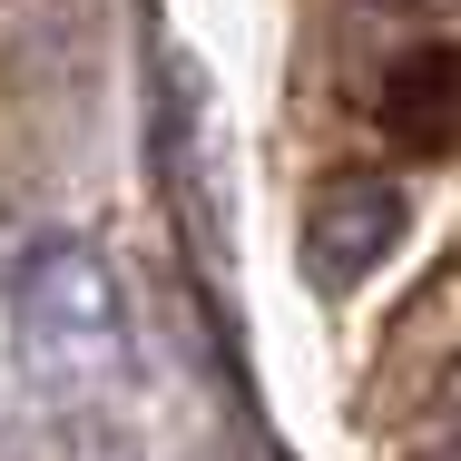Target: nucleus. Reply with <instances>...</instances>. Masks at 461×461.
Segmentation results:
<instances>
[{"mask_svg": "<svg viewBox=\"0 0 461 461\" xmlns=\"http://www.w3.org/2000/svg\"><path fill=\"white\" fill-rule=\"evenodd\" d=\"M10 344L40 393L59 402H89L128 373V304H118V276L98 266V246L79 236H50L20 256L10 276Z\"/></svg>", "mask_w": 461, "mask_h": 461, "instance_id": "f257e3e1", "label": "nucleus"}, {"mask_svg": "<svg viewBox=\"0 0 461 461\" xmlns=\"http://www.w3.org/2000/svg\"><path fill=\"white\" fill-rule=\"evenodd\" d=\"M402 226H412V206H402V186L373 177V167H344V177L314 186V206H304V276L324 285V294H344V285H364L393 246H402Z\"/></svg>", "mask_w": 461, "mask_h": 461, "instance_id": "f03ea898", "label": "nucleus"}, {"mask_svg": "<svg viewBox=\"0 0 461 461\" xmlns=\"http://www.w3.org/2000/svg\"><path fill=\"white\" fill-rule=\"evenodd\" d=\"M393 118H402L412 138H452V128H461V59L402 69V79H393Z\"/></svg>", "mask_w": 461, "mask_h": 461, "instance_id": "7ed1b4c3", "label": "nucleus"}]
</instances>
